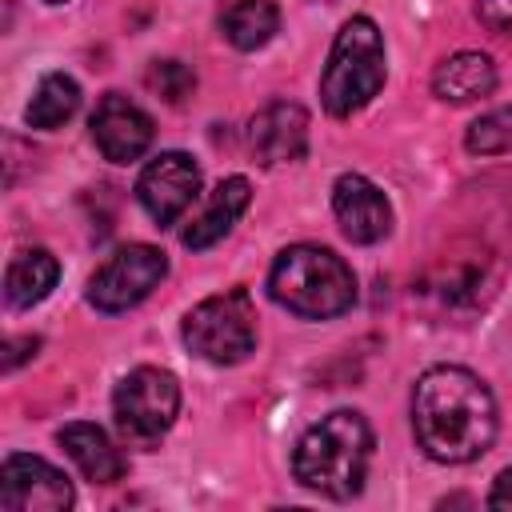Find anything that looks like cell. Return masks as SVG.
<instances>
[{
	"instance_id": "21",
	"label": "cell",
	"mask_w": 512,
	"mask_h": 512,
	"mask_svg": "<svg viewBox=\"0 0 512 512\" xmlns=\"http://www.w3.org/2000/svg\"><path fill=\"white\" fill-rule=\"evenodd\" d=\"M476 20L496 36H512V0H480Z\"/></svg>"
},
{
	"instance_id": "16",
	"label": "cell",
	"mask_w": 512,
	"mask_h": 512,
	"mask_svg": "<svg viewBox=\"0 0 512 512\" xmlns=\"http://www.w3.org/2000/svg\"><path fill=\"white\" fill-rule=\"evenodd\" d=\"M56 280H60V260L48 248H24L8 260L4 300L8 308H32L56 288Z\"/></svg>"
},
{
	"instance_id": "11",
	"label": "cell",
	"mask_w": 512,
	"mask_h": 512,
	"mask_svg": "<svg viewBox=\"0 0 512 512\" xmlns=\"http://www.w3.org/2000/svg\"><path fill=\"white\" fill-rule=\"evenodd\" d=\"M332 212L340 232L352 244H376L392 232V204L388 196L360 172H344L332 184Z\"/></svg>"
},
{
	"instance_id": "6",
	"label": "cell",
	"mask_w": 512,
	"mask_h": 512,
	"mask_svg": "<svg viewBox=\"0 0 512 512\" xmlns=\"http://www.w3.org/2000/svg\"><path fill=\"white\" fill-rule=\"evenodd\" d=\"M176 412H180V384L168 368H156V364L132 368L112 392L116 428L128 444H140V448L156 444L176 424Z\"/></svg>"
},
{
	"instance_id": "15",
	"label": "cell",
	"mask_w": 512,
	"mask_h": 512,
	"mask_svg": "<svg viewBox=\"0 0 512 512\" xmlns=\"http://www.w3.org/2000/svg\"><path fill=\"white\" fill-rule=\"evenodd\" d=\"M496 88V64L484 52H456L432 72V92L444 104H472Z\"/></svg>"
},
{
	"instance_id": "13",
	"label": "cell",
	"mask_w": 512,
	"mask_h": 512,
	"mask_svg": "<svg viewBox=\"0 0 512 512\" xmlns=\"http://www.w3.org/2000/svg\"><path fill=\"white\" fill-rule=\"evenodd\" d=\"M248 200H252V184H248L244 176H228V180H220V184L208 192L204 208L188 220V228H184V236H180L184 248H192V252L212 248L220 236L232 232V224L244 216Z\"/></svg>"
},
{
	"instance_id": "7",
	"label": "cell",
	"mask_w": 512,
	"mask_h": 512,
	"mask_svg": "<svg viewBox=\"0 0 512 512\" xmlns=\"http://www.w3.org/2000/svg\"><path fill=\"white\" fill-rule=\"evenodd\" d=\"M168 276V260L160 248L152 244H124L116 248L88 280V304L96 312H128L140 300L152 296V288H160V280Z\"/></svg>"
},
{
	"instance_id": "14",
	"label": "cell",
	"mask_w": 512,
	"mask_h": 512,
	"mask_svg": "<svg viewBox=\"0 0 512 512\" xmlns=\"http://www.w3.org/2000/svg\"><path fill=\"white\" fill-rule=\"evenodd\" d=\"M56 440H60V448L68 452V460H72L92 484H112V480L124 476V456H120V448L108 440L104 428H96V424H88V420H72V424L60 428Z\"/></svg>"
},
{
	"instance_id": "23",
	"label": "cell",
	"mask_w": 512,
	"mask_h": 512,
	"mask_svg": "<svg viewBox=\"0 0 512 512\" xmlns=\"http://www.w3.org/2000/svg\"><path fill=\"white\" fill-rule=\"evenodd\" d=\"M48 4H64V0H48Z\"/></svg>"
},
{
	"instance_id": "17",
	"label": "cell",
	"mask_w": 512,
	"mask_h": 512,
	"mask_svg": "<svg viewBox=\"0 0 512 512\" xmlns=\"http://www.w3.org/2000/svg\"><path fill=\"white\" fill-rule=\"evenodd\" d=\"M220 32L232 48L256 52L280 32V8L272 0H232L220 16Z\"/></svg>"
},
{
	"instance_id": "8",
	"label": "cell",
	"mask_w": 512,
	"mask_h": 512,
	"mask_svg": "<svg viewBox=\"0 0 512 512\" xmlns=\"http://www.w3.org/2000/svg\"><path fill=\"white\" fill-rule=\"evenodd\" d=\"M196 196H200V164L188 152L152 156L136 180V200L160 228L176 224L192 208Z\"/></svg>"
},
{
	"instance_id": "12",
	"label": "cell",
	"mask_w": 512,
	"mask_h": 512,
	"mask_svg": "<svg viewBox=\"0 0 512 512\" xmlns=\"http://www.w3.org/2000/svg\"><path fill=\"white\" fill-rule=\"evenodd\" d=\"M248 148L260 164H292L308 152V112L292 100L264 104L248 124Z\"/></svg>"
},
{
	"instance_id": "18",
	"label": "cell",
	"mask_w": 512,
	"mask_h": 512,
	"mask_svg": "<svg viewBox=\"0 0 512 512\" xmlns=\"http://www.w3.org/2000/svg\"><path fill=\"white\" fill-rule=\"evenodd\" d=\"M76 108H80V84L68 72H48L36 84V92H32V100L24 108V120H28V128L52 132L60 124H68L76 116Z\"/></svg>"
},
{
	"instance_id": "9",
	"label": "cell",
	"mask_w": 512,
	"mask_h": 512,
	"mask_svg": "<svg viewBox=\"0 0 512 512\" xmlns=\"http://www.w3.org/2000/svg\"><path fill=\"white\" fill-rule=\"evenodd\" d=\"M76 492L60 468L40 456L12 452L0 468V508L8 512H64L72 508Z\"/></svg>"
},
{
	"instance_id": "2",
	"label": "cell",
	"mask_w": 512,
	"mask_h": 512,
	"mask_svg": "<svg viewBox=\"0 0 512 512\" xmlns=\"http://www.w3.org/2000/svg\"><path fill=\"white\" fill-rule=\"evenodd\" d=\"M372 464V428L360 412L336 408L320 416L292 452V476L328 500H352Z\"/></svg>"
},
{
	"instance_id": "22",
	"label": "cell",
	"mask_w": 512,
	"mask_h": 512,
	"mask_svg": "<svg viewBox=\"0 0 512 512\" xmlns=\"http://www.w3.org/2000/svg\"><path fill=\"white\" fill-rule=\"evenodd\" d=\"M488 508H512V464L496 476V484L488 492Z\"/></svg>"
},
{
	"instance_id": "19",
	"label": "cell",
	"mask_w": 512,
	"mask_h": 512,
	"mask_svg": "<svg viewBox=\"0 0 512 512\" xmlns=\"http://www.w3.org/2000/svg\"><path fill=\"white\" fill-rule=\"evenodd\" d=\"M464 144H468L472 156H500V152H512V104L492 108V112H484L480 120H472Z\"/></svg>"
},
{
	"instance_id": "5",
	"label": "cell",
	"mask_w": 512,
	"mask_h": 512,
	"mask_svg": "<svg viewBox=\"0 0 512 512\" xmlns=\"http://www.w3.org/2000/svg\"><path fill=\"white\" fill-rule=\"evenodd\" d=\"M180 336L188 352L208 364H220V368L240 364L256 348V304L244 288L208 296L184 316Z\"/></svg>"
},
{
	"instance_id": "20",
	"label": "cell",
	"mask_w": 512,
	"mask_h": 512,
	"mask_svg": "<svg viewBox=\"0 0 512 512\" xmlns=\"http://www.w3.org/2000/svg\"><path fill=\"white\" fill-rule=\"evenodd\" d=\"M148 84L164 96V100H184L188 92H192V84H196V76L180 64V60H160V64H152V72H148Z\"/></svg>"
},
{
	"instance_id": "3",
	"label": "cell",
	"mask_w": 512,
	"mask_h": 512,
	"mask_svg": "<svg viewBox=\"0 0 512 512\" xmlns=\"http://www.w3.org/2000/svg\"><path fill=\"white\" fill-rule=\"evenodd\" d=\"M268 292L300 320H336L356 304V276L332 248L292 244L276 256Z\"/></svg>"
},
{
	"instance_id": "1",
	"label": "cell",
	"mask_w": 512,
	"mask_h": 512,
	"mask_svg": "<svg viewBox=\"0 0 512 512\" xmlns=\"http://www.w3.org/2000/svg\"><path fill=\"white\" fill-rule=\"evenodd\" d=\"M412 432L420 452L436 464H468L484 456L496 440L492 388L460 364L428 368L412 388Z\"/></svg>"
},
{
	"instance_id": "4",
	"label": "cell",
	"mask_w": 512,
	"mask_h": 512,
	"mask_svg": "<svg viewBox=\"0 0 512 512\" xmlns=\"http://www.w3.org/2000/svg\"><path fill=\"white\" fill-rule=\"evenodd\" d=\"M384 36L376 28V20L368 16H352L328 52L324 76H320V100L328 108V116L344 120L352 112H360L380 88H384Z\"/></svg>"
},
{
	"instance_id": "10",
	"label": "cell",
	"mask_w": 512,
	"mask_h": 512,
	"mask_svg": "<svg viewBox=\"0 0 512 512\" xmlns=\"http://www.w3.org/2000/svg\"><path fill=\"white\" fill-rule=\"evenodd\" d=\"M152 136H156L152 116L120 92H108L92 112V140L104 152V160H112V164L140 160L152 148Z\"/></svg>"
}]
</instances>
